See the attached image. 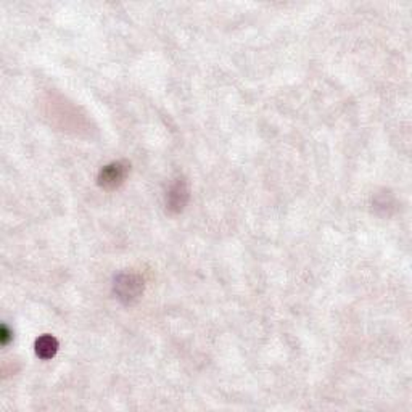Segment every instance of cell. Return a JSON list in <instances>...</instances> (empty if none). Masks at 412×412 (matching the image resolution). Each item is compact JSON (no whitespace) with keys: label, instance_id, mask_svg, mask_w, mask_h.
Here are the masks:
<instances>
[{"label":"cell","instance_id":"1","mask_svg":"<svg viewBox=\"0 0 412 412\" xmlns=\"http://www.w3.org/2000/svg\"><path fill=\"white\" fill-rule=\"evenodd\" d=\"M115 293L118 300L132 304L144 293V280L135 274H120L115 280Z\"/></svg>","mask_w":412,"mask_h":412},{"label":"cell","instance_id":"4","mask_svg":"<svg viewBox=\"0 0 412 412\" xmlns=\"http://www.w3.org/2000/svg\"><path fill=\"white\" fill-rule=\"evenodd\" d=\"M58 351V342L52 335H42L36 340V354L42 359L54 358Z\"/></svg>","mask_w":412,"mask_h":412},{"label":"cell","instance_id":"3","mask_svg":"<svg viewBox=\"0 0 412 412\" xmlns=\"http://www.w3.org/2000/svg\"><path fill=\"white\" fill-rule=\"evenodd\" d=\"M189 200V187L185 179L179 177L171 184V187L168 190L166 195V205L168 210L171 213H179L184 210V206L187 205Z\"/></svg>","mask_w":412,"mask_h":412},{"label":"cell","instance_id":"2","mask_svg":"<svg viewBox=\"0 0 412 412\" xmlns=\"http://www.w3.org/2000/svg\"><path fill=\"white\" fill-rule=\"evenodd\" d=\"M129 173V165L126 161L110 163L100 169L99 184L104 189H116L124 182Z\"/></svg>","mask_w":412,"mask_h":412}]
</instances>
